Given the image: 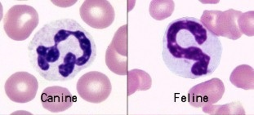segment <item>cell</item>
Instances as JSON below:
<instances>
[{
    "instance_id": "cell-1",
    "label": "cell",
    "mask_w": 254,
    "mask_h": 115,
    "mask_svg": "<svg viewBox=\"0 0 254 115\" xmlns=\"http://www.w3.org/2000/svg\"><path fill=\"white\" fill-rule=\"evenodd\" d=\"M33 69L50 82L72 80L97 58L94 39L73 19L54 20L35 33L28 45Z\"/></svg>"
},
{
    "instance_id": "cell-2",
    "label": "cell",
    "mask_w": 254,
    "mask_h": 115,
    "mask_svg": "<svg viewBox=\"0 0 254 115\" xmlns=\"http://www.w3.org/2000/svg\"><path fill=\"white\" fill-rule=\"evenodd\" d=\"M162 58L169 71L181 78L210 76L219 66L223 47L219 37L195 17H181L167 26Z\"/></svg>"
},
{
    "instance_id": "cell-3",
    "label": "cell",
    "mask_w": 254,
    "mask_h": 115,
    "mask_svg": "<svg viewBox=\"0 0 254 115\" xmlns=\"http://www.w3.org/2000/svg\"><path fill=\"white\" fill-rule=\"evenodd\" d=\"M39 25L37 11L29 5H15L3 18L6 35L15 41H24L30 37Z\"/></svg>"
},
{
    "instance_id": "cell-4",
    "label": "cell",
    "mask_w": 254,
    "mask_h": 115,
    "mask_svg": "<svg viewBox=\"0 0 254 115\" xmlns=\"http://www.w3.org/2000/svg\"><path fill=\"white\" fill-rule=\"evenodd\" d=\"M76 88L82 99L93 104L105 102L112 90L110 78L98 71L88 72L82 75L77 82Z\"/></svg>"
},
{
    "instance_id": "cell-5",
    "label": "cell",
    "mask_w": 254,
    "mask_h": 115,
    "mask_svg": "<svg viewBox=\"0 0 254 115\" xmlns=\"http://www.w3.org/2000/svg\"><path fill=\"white\" fill-rule=\"evenodd\" d=\"M39 88L37 78L27 72H16L5 83L6 95L16 103H28L35 99Z\"/></svg>"
},
{
    "instance_id": "cell-6",
    "label": "cell",
    "mask_w": 254,
    "mask_h": 115,
    "mask_svg": "<svg viewBox=\"0 0 254 115\" xmlns=\"http://www.w3.org/2000/svg\"><path fill=\"white\" fill-rule=\"evenodd\" d=\"M79 13L83 21L94 29H106L116 18L115 9L107 0H87L81 6Z\"/></svg>"
},
{
    "instance_id": "cell-7",
    "label": "cell",
    "mask_w": 254,
    "mask_h": 115,
    "mask_svg": "<svg viewBox=\"0 0 254 115\" xmlns=\"http://www.w3.org/2000/svg\"><path fill=\"white\" fill-rule=\"evenodd\" d=\"M42 106L52 113L63 112L71 107L74 97L69 90L60 86H53L45 88L40 97Z\"/></svg>"
}]
</instances>
